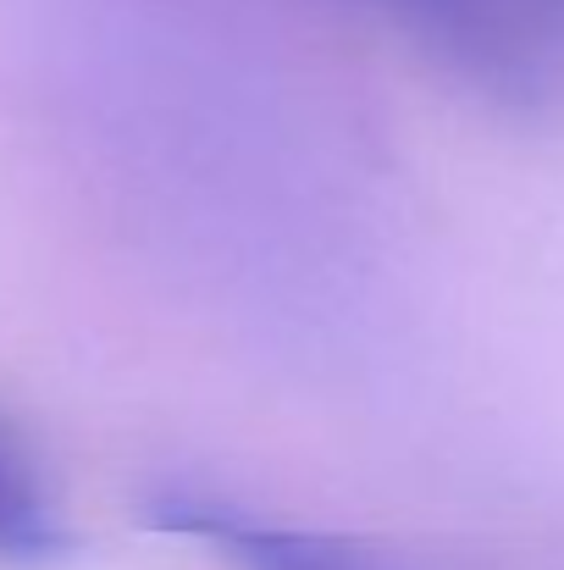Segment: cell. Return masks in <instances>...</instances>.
Instances as JSON below:
<instances>
[{
  "instance_id": "277c9868",
  "label": "cell",
  "mask_w": 564,
  "mask_h": 570,
  "mask_svg": "<svg viewBox=\"0 0 564 570\" xmlns=\"http://www.w3.org/2000/svg\"><path fill=\"white\" fill-rule=\"evenodd\" d=\"M526 11H532V17H537V22L564 45V0H526Z\"/></svg>"
},
{
  "instance_id": "3957f363",
  "label": "cell",
  "mask_w": 564,
  "mask_h": 570,
  "mask_svg": "<svg viewBox=\"0 0 564 570\" xmlns=\"http://www.w3.org/2000/svg\"><path fill=\"white\" fill-rule=\"evenodd\" d=\"M67 549L61 515L50 504V488L22 449V438L0 421V560L6 566H44Z\"/></svg>"
},
{
  "instance_id": "7a4b0ae2",
  "label": "cell",
  "mask_w": 564,
  "mask_h": 570,
  "mask_svg": "<svg viewBox=\"0 0 564 570\" xmlns=\"http://www.w3.org/2000/svg\"><path fill=\"white\" fill-rule=\"evenodd\" d=\"M145 515H150V527L210 549L227 570H409L387 554H372L355 538L277 521V515H266L221 488H199V482L156 488Z\"/></svg>"
},
{
  "instance_id": "6da1fadb",
  "label": "cell",
  "mask_w": 564,
  "mask_h": 570,
  "mask_svg": "<svg viewBox=\"0 0 564 570\" xmlns=\"http://www.w3.org/2000/svg\"><path fill=\"white\" fill-rule=\"evenodd\" d=\"M504 117L564 111V45L526 0H338Z\"/></svg>"
}]
</instances>
